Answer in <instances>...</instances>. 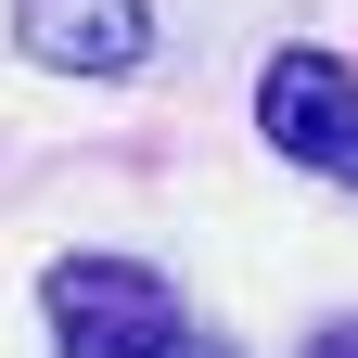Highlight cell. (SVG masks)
<instances>
[{
    "label": "cell",
    "instance_id": "6da1fadb",
    "mask_svg": "<svg viewBox=\"0 0 358 358\" xmlns=\"http://www.w3.org/2000/svg\"><path fill=\"white\" fill-rule=\"evenodd\" d=\"M38 333H52V358H166L179 345V294H166V268L77 243V256L38 268Z\"/></svg>",
    "mask_w": 358,
    "mask_h": 358
},
{
    "label": "cell",
    "instance_id": "7a4b0ae2",
    "mask_svg": "<svg viewBox=\"0 0 358 358\" xmlns=\"http://www.w3.org/2000/svg\"><path fill=\"white\" fill-rule=\"evenodd\" d=\"M256 128H268V154H282V166H320V179L358 192V77H345V52H320V38L268 52Z\"/></svg>",
    "mask_w": 358,
    "mask_h": 358
},
{
    "label": "cell",
    "instance_id": "3957f363",
    "mask_svg": "<svg viewBox=\"0 0 358 358\" xmlns=\"http://www.w3.org/2000/svg\"><path fill=\"white\" fill-rule=\"evenodd\" d=\"M13 52L52 77H128L154 52V13L141 0H13Z\"/></svg>",
    "mask_w": 358,
    "mask_h": 358
},
{
    "label": "cell",
    "instance_id": "277c9868",
    "mask_svg": "<svg viewBox=\"0 0 358 358\" xmlns=\"http://www.w3.org/2000/svg\"><path fill=\"white\" fill-rule=\"evenodd\" d=\"M166 358H243V345H231V333H192V320H179V345H166Z\"/></svg>",
    "mask_w": 358,
    "mask_h": 358
},
{
    "label": "cell",
    "instance_id": "5b68a950",
    "mask_svg": "<svg viewBox=\"0 0 358 358\" xmlns=\"http://www.w3.org/2000/svg\"><path fill=\"white\" fill-rule=\"evenodd\" d=\"M307 358H358V320H333V333H320V345H307Z\"/></svg>",
    "mask_w": 358,
    "mask_h": 358
}]
</instances>
